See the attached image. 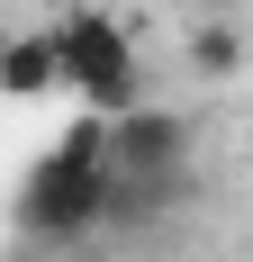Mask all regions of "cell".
Masks as SVG:
<instances>
[{
  "mask_svg": "<svg viewBox=\"0 0 253 262\" xmlns=\"http://www.w3.org/2000/svg\"><path fill=\"white\" fill-rule=\"evenodd\" d=\"M0 73H9V91H18V100L54 91V81H64V46H54V27H36V36H9V63H0Z\"/></svg>",
  "mask_w": 253,
  "mask_h": 262,
  "instance_id": "3",
  "label": "cell"
},
{
  "mask_svg": "<svg viewBox=\"0 0 253 262\" xmlns=\"http://www.w3.org/2000/svg\"><path fill=\"white\" fill-rule=\"evenodd\" d=\"M181 163H190V118L181 108H118V172H136V181H172Z\"/></svg>",
  "mask_w": 253,
  "mask_h": 262,
  "instance_id": "2",
  "label": "cell"
},
{
  "mask_svg": "<svg viewBox=\"0 0 253 262\" xmlns=\"http://www.w3.org/2000/svg\"><path fill=\"white\" fill-rule=\"evenodd\" d=\"M190 63H199L208 81H226L235 63H244V46H235V27H199V36H190Z\"/></svg>",
  "mask_w": 253,
  "mask_h": 262,
  "instance_id": "4",
  "label": "cell"
},
{
  "mask_svg": "<svg viewBox=\"0 0 253 262\" xmlns=\"http://www.w3.org/2000/svg\"><path fill=\"white\" fill-rule=\"evenodd\" d=\"M54 46H64V81H73L81 108H136L145 100V63H136V46H126V27L109 18V9H64L54 18Z\"/></svg>",
  "mask_w": 253,
  "mask_h": 262,
  "instance_id": "1",
  "label": "cell"
}]
</instances>
